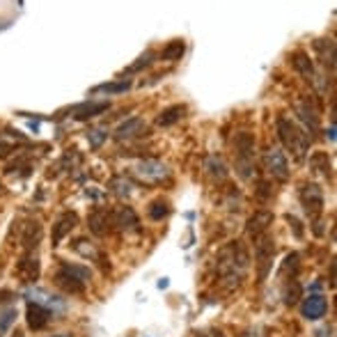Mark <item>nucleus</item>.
Segmentation results:
<instances>
[{
  "instance_id": "obj_31",
  "label": "nucleus",
  "mask_w": 337,
  "mask_h": 337,
  "mask_svg": "<svg viewBox=\"0 0 337 337\" xmlns=\"http://www.w3.org/2000/svg\"><path fill=\"white\" fill-rule=\"evenodd\" d=\"M131 87V81H119V83H106V85H99L94 87V92H108V94H119V92H126Z\"/></svg>"
},
{
  "instance_id": "obj_18",
  "label": "nucleus",
  "mask_w": 337,
  "mask_h": 337,
  "mask_svg": "<svg viewBox=\"0 0 337 337\" xmlns=\"http://www.w3.org/2000/svg\"><path fill=\"white\" fill-rule=\"evenodd\" d=\"M142 129H145V119L142 117H131V119L122 122V124L115 129V140H129V138L138 136Z\"/></svg>"
},
{
  "instance_id": "obj_4",
  "label": "nucleus",
  "mask_w": 337,
  "mask_h": 337,
  "mask_svg": "<svg viewBox=\"0 0 337 337\" xmlns=\"http://www.w3.org/2000/svg\"><path fill=\"white\" fill-rule=\"evenodd\" d=\"M234 149H237V170L243 179L253 177V152H254V138L248 131H241L234 138Z\"/></svg>"
},
{
  "instance_id": "obj_39",
  "label": "nucleus",
  "mask_w": 337,
  "mask_h": 337,
  "mask_svg": "<svg viewBox=\"0 0 337 337\" xmlns=\"http://www.w3.org/2000/svg\"><path fill=\"white\" fill-rule=\"evenodd\" d=\"M200 337H207V335H200Z\"/></svg>"
},
{
  "instance_id": "obj_17",
  "label": "nucleus",
  "mask_w": 337,
  "mask_h": 337,
  "mask_svg": "<svg viewBox=\"0 0 337 337\" xmlns=\"http://www.w3.org/2000/svg\"><path fill=\"white\" fill-rule=\"evenodd\" d=\"M55 284H58L62 291H67V294H83L85 291V282L74 278L71 273L65 271V268H60V271L55 273Z\"/></svg>"
},
{
  "instance_id": "obj_15",
  "label": "nucleus",
  "mask_w": 337,
  "mask_h": 337,
  "mask_svg": "<svg viewBox=\"0 0 337 337\" xmlns=\"http://www.w3.org/2000/svg\"><path fill=\"white\" fill-rule=\"evenodd\" d=\"M294 110H296V115H298V119L305 124V129L314 136V133L319 131V115H317V110L310 108V103H303V101H296Z\"/></svg>"
},
{
  "instance_id": "obj_34",
  "label": "nucleus",
  "mask_w": 337,
  "mask_h": 337,
  "mask_svg": "<svg viewBox=\"0 0 337 337\" xmlns=\"http://www.w3.org/2000/svg\"><path fill=\"white\" fill-rule=\"evenodd\" d=\"M296 268H298V254H296V253L287 254V259H284V264H282V273L296 271Z\"/></svg>"
},
{
  "instance_id": "obj_12",
  "label": "nucleus",
  "mask_w": 337,
  "mask_h": 337,
  "mask_svg": "<svg viewBox=\"0 0 337 337\" xmlns=\"http://www.w3.org/2000/svg\"><path fill=\"white\" fill-rule=\"evenodd\" d=\"M25 321H28L30 331H44L48 326V321H51V310L44 308L42 303H28Z\"/></svg>"
},
{
  "instance_id": "obj_32",
  "label": "nucleus",
  "mask_w": 337,
  "mask_h": 337,
  "mask_svg": "<svg viewBox=\"0 0 337 337\" xmlns=\"http://www.w3.org/2000/svg\"><path fill=\"white\" fill-rule=\"evenodd\" d=\"M152 58H154V53H152V51H147V53L140 55V58H138V62H133V65H131L126 71H129V74H136V71L145 69V67L152 65Z\"/></svg>"
},
{
  "instance_id": "obj_1",
  "label": "nucleus",
  "mask_w": 337,
  "mask_h": 337,
  "mask_svg": "<svg viewBox=\"0 0 337 337\" xmlns=\"http://www.w3.org/2000/svg\"><path fill=\"white\" fill-rule=\"evenodd\" d=\"M248 264H250V254L248 250L243 248L241 241H230L227 246L218 250V257H216V268H218V275L223 278V282L234 289L239 287L248 271Z\"/></svg>"
},
{
  "instance_id": "obj_2",
  "label": "nucleus",
  "mask_w": 337,
  "mask_h": 337,
  "mask_svg": "<svg viewBox=\"0 0 337 337\" xmlns=\"http://www.w3.org/2000/svg\"><path fill=\"white\" fill-rule=\"evenodd\" d=\"M278 138L282 140V145L294 154L296 161H303L308 154L310 140L308 133H303L298 126L291 122L289 117H278Z\"/></svg>"
},
{
  "instance_id": "obj_24",
  "label": "nucleus",
  "mask_w": 337,
  "mask_h": 337,
  "mask_svg": "<svg viewBox=\"0 0 337 337\" xmlns=\"http://www.w3.org/2000/svg\"><path fill=\"white\" fill-rule=\"evenodd\" d=\"M301 296H303V287H301V282L298 280H291L287 287H284V305H296V303L301 301Z\"/></svg>"
},
{
  "instance_id": "obj_16",
  "label": "nucleus",
  "mask_w": 337,
  "mask_h": 337,
  "mask_svg": "<svg viewBox=\"0 0 337 337\" xmlns=\"http://www.w3.org/2000/svg\"><path fill=\"white\" fill-rule=\"evenodd\" d=\"M39 241H42V223H39V220H28V223L23 225L21 246H23V250H35Z\"/></svg>"
},
{
  "instance_id": "obj_29",
  "label": "nucleus",
  "mask_w": 337,
  "mask_h": 337,
  "mask_svg": "<svg viewBox=\"0 0 337 337\" xmlns=\"http://www.w3.org/2000/svg\"><path fill=\"white\" fill-rule=\"evenodd\" d=\"M147 213H149V218L152 220H163L168 213H170V207H168L166 200H154L152 204H149Z\"/></svg>"
},
{
  "instance_id": "obj_5",
  "label": "nucleus",
  "mask_w": 337,
  "mask_h": 337,
  "mask_svg": "<svg viewBox=\"0 0 337 337\" xmlns=\"http://www.w3.org/2000/svg\"><path fill=\"white\" fill-rule=\"evenodd\" d=\"M298 197H301V204L310 218L321 216V211H324V188H321L319 183H314V181L303 183L301 190H298Z\"/></svg>"
},
{
  "instance_id": "obj_33",
  "label": "nucleus",
  "mask_w": 337,
  "mask_h": 337,
  "mask_svg": "<svg viewBox=\"0 0 337 337\" xmlns=\"http://www.w3.org/2000/svg\"><path fill=\"white\" fill-rule=\"evenodd\" d=\"M108 138V133L106 131H101V129H94V131H89L87 133V142H89V147H101L103 145V140Z\"/></svg>"
},
{
  "instance_id": "obj_19",
  "label": "nucleus",
  "mask_w": 337,
  "mask_h": 337,
  "mask_svg": "<svg viewBox=\"0 0 337 337\" xmlns=\"http://www.w3.org/2000/svg\"><path fill=\"white\" fill-rule=\"evenodd\" d=\"M291 65H294V69L298 71V74H303V76L308 78V81H314V65L312 60H310V55L305 53V51H296L294 55H291Z\"/></svg>"
},
{
  "instance_id": "obj_38",
  "label": "nucleus",
  "mask_w": 337,
  "mask_h": 337,
  "mask_svg": "<svg viewBox=\"0 0 337 337\" xmlns=\"http://www.w3.org/2000/svg\"><path fill=\"white\" fill-rule=\"evenodd\" d=\"M51 337H71L69 333H58V335H51Z\"/></svg>"
},
{
  "instance_id": "obj_30",
  "label": "nucleus",
  "mask_w": 337,
  "mask_h": 337,
  "mask_svg": "<svg viewBox=\"0 0 337 337\" xmlns=\"http://www.w3.org/2000/svg\"><path fill=\"white\" fill-rule=\"evenodd\" d=\"M74 250L81 253L83 257H87V259H99V253L94 250L92 243H87V239H76V241H74Z\"/></svg>"
},
{
  "instance_id": "obj_9",
  "label": "nucleus",
  "mask_w": 337,
  "mask_h": 337,
  "mask_svg": "<svg viewBox=\"0 0 337 337\" xmlns=\"http://www.w3.org/2000/svg\"><path fill=\"white\" fill-rule=\"evenodd\" d=\"M273 211H268V209H259V211H254L253 216L248 218V223H246V232H248V237H253V239H257V237H261L264 232L268 230L273 225Z\"/></svg>"
},
{
  "instance_id": "obj_14",
  "label": "nucleus",
  "mask_w": 337,
  "mask_h": 337,
  "mask_svg": "<svg viewBox=\"0 0 337 337\" xmlns=\"http://www.w3.org/2000/svg\"><path fill=\"white\" fill-rule=\"evenodd\" d=\"M110 225H112V216L108 211H103V209H94L87 216V227L96 237H106L110 232Z\"/></svg>"
},
{
  "instance_id": "obj_22",
  "label": "nucleus",
  "mask_w": 337,
  "mask_h": 337,
  "mask_svg": "<svg viewBox=\"0 0 337 337\" xmlns=\"http://www.w3.org/2000/svg\"><path fill=\"white\" fill-rule=\"evenodd\" d=\"M310 166H312V170L321 172V174H326V177H331L333 174V163H331V156L326 154V152H317V154H312V159H310Z\"/></svg>"
},
{
  "instance_id": "obj_20",
  "label": "nucleus",
  "mask_w": 337,
  "mask_h": 337,
  "mask_svg": "<svg viewBox=\"0 0 337 337\" xmlns=\"http://www.w3.org/2000/svg\"><path fill=\"white\" fill-rule=\"evenodd\" d=\"M110 108V103L108 101H99V103H81V106L74 108V117L76 119H89V117H96L99 112L108 110Z\"/></svg>"
},
{
  "instance_id": "obj_37",
  "label": "nucleus",
  "mask_w": 337,
  "mask_h": 337,
  "mask_svg": "<svg viewBox=\"0 0 337 337\" xmlns=\"http://www.w3.org/2000/svg\"><path fill=\"white\" fill-rule=\"evenodd\" d=\"M317 337H331V328H324V331H317Z\"/></svg>"
},
{
  "instance_id": "obj_26",
  "label": "nucleus",
  "mask_w": 337,
  "mask_h": 337,
  "mask_svg": "<svg viewBox=\"0 0 337 337\" xmlns=\"http://www.w3.org/2000/svg\"><path fill=\"white\" fill-rule=\"evenodd\" d=\"M204 168L209 170V174L216 179H225L227 177V168H225L223 159H218V156H209L207 163H204Z\"/></svg>"
},
{
  "instance_id": "obj_8",
  "label": "nucleus",
  "mask_w": 337,
  "mask_h": 337,
  "mask_svg": "<svg viewBox=\"0 0 337 337\" xmlns=\"http://www.w3.org/2000/svg\"><path fill=\"white\" fill-rule=\"evenodd\" d=\"M39 271H42V268H39V259H37V254L32 253V250H25V254L16 261V268H14L16 278L25 284L37 282V280H39Z\"/></svg>"
},
{
  "instance_id": "obj_6",
  "label": "nucleus",
  "mask_w": 337,
  "mask_h": 337,
  "mask_svg": "<svg viewBox=\"0 0 337 337\" xmlns=\"http://www.w3.org/2000/svg\"><path fill=\"white\" fill-rule=\"evenodd\" d=\"M261 163H264V170H266L273 179H280V181H287V179H289V163H287V156L282 154V149L268 147L266 152L261 154Z\"/></svg>"
},
{
  "instance_id": "obj_27",
  "label": "nucleus",
  "mask_w": 337,
  "mask_h": 337,
  "mask_svg": "<svg viewBox=\"0 0 337 337\" xmlns=\"http://www.w3.org/2000/svg\"><path fill=\"white\" fill-rule=\"evenodd\" d=\"M16 308L14 305H9V308H5V310H0V337L2 335H7V331L12 328V324L16 321Z\"/></svg>"
},
{
  "instance_id": "obj_25",
  "label": "nucleus",
  "mask_w": 337,
  "mask_h": 337,
  "mask_svg": "<svg viewBox=\"0 0 337 337\" xmlns=\"http://www.w3.org/2000/svg\"><path fill=\"white\" fill-rule=\"evenodd\" d=\"M110 190L117 197H129L131 190H133V183H131L126 177H112L110 179Z\"/></svg>"
},
{
  "instance_id": "obj_36",
  "label": "nucleus",
  "mask_w": 337,
  "mask_h": 337,
  "mask_svg": "<svg viewBox=\"0 0 337 337\" xmlns=\"http://www.w3.org/2000/svg\"><path fill=\"white\" fill-rule=\"evenodd\" d=\"M14 294L9 289H0V305H5V303H12Z\"/></svg>"
},
{
  "instance_id": "obj_7",
  "label": "nucleus",
  "mask_w": 337,
  "mask_h": 337,
  "mask_svg": "<svg viewBox=\"0 0 337 337\" xmlns=\"http://www.w3.org/2000/svg\"><path fill=\"white\" fill-rule=\"evenodd\" d=\"M133 174H136L140 181H145V183H156V181L168 179L170 170H168V166L166 163H161V161L145 159V161H140V163L133 166Z\"/></svg>"
},
{
  "instance_id": "obj_21",
  "label": "nucleus",
  "mask_w": 337,
  "mask_h": 337,
  "mask_svg": "<svg viewBox=\"0 0 337 337\" xmlns=\"http://www.w3.org/2000/svg\"><path fill=\"white\" fill-rule=\"evenodd\" d=\"M183 112H186V106L177 103V106H170V108H166V110H161L156 122H159V126H172L183 117Z\"/></svg>"
},
{
  "instance_id": "obj_3",
  "label": "nucleus",
  "mask_w": 337,
  "mask_h": 337,
  "mask_svg": "<svg viewBox=\"0 0 337 337\" xmlns=\"http://www.w3.org/2000/svg\"><path fill=\"white\" fill-rule=\"evenodd\" d=\"M273 257H275V241L266 232L254 239V264H257V282H264L268 271L273 268Z\"/></svg>"
},
{
  "instance_id": "obj_28",
  "label": "nucleus",
  "mask_w": 337,
  "mask_h": 337,
  "mask_svg": "<svg viewBox=\"0 0 337 337\" xmlns=\"http://www.w3.org/2000/svg\"><path fill=\"white\" fill-rule=\"evenodd\" d=\"M60 268H65L67 273H71L74 278H78L81 282H87L89 278H92V271H89L87 266H81V264H69V261H62V266Z\"/></svg>"
},
{
  "instance_id": "obj_13",
  "label": "nucleus",
  "mask_w": 337,
  "mask_h": 337,
  "mask_svg": "<svg viewBox=\"0 0 337 337\" xmlns=\"http://www.w3.org/2000/svg\"><path fill=\"white\" fill-rule=\"evenodd\" d=\"M301 312L308 321H317V319H321V317H326V312H328V301H326L321 294H312L303 301Z\"/></svg>"
},
{
  "instance_id": "obj_23",
  "label": "nucleus",
  "mask_w": 337,
  "mask_h": 337,
  "mask_svg": "<svg viewBox=\"0 0 337 337\" xmlns=\"http://www.w3.org/2000/svg\"><path fill=\"white\" fill-rule=\"evenodd\" d=\"M183 53H186V44H183L181 39H174V42H170L166 48H163L161 58L168 60V62H177V60L183 58Z\"/></svg>"
},
{
  "instance_id": "obj_10",
  "label": "nucleus",
  "mask_w": 337,
  "mask_h": 337,
  "mask_svg": "<svg viewBox=\"0 0 337 337\" xmlns=\"http://www.w3.org/2000/svg\"><path fill=\"white\" fill-rule=\"evenodd\" d=\"M76 225H78V216H76V213H74V211H65L53 223V230H51V243H53V246H60V243H62V239H65L67 234H71V230H74Z\"/></svg>"
},
{
  "instance_id": "obj_11",
  "label": "nucleus",
  "mask_w": 337,
  "mask_h": 337,
  "mask_svg": "<svg viewBox=\"0 0 337 337\" xmlns=\"http://www.w3.org/2000/svg\"><path fill=\"white\" fill-rule=\"evenodd\" d=\"M110 216H112V225H117L122 232H136V230H140V220H138V213L133 211V207L122 204V207H117L115 211L110 213Z\"/></svg>"
},
{
  "instance_id": "obj_35",
  "label": "nucleus",
  "mask_w": 337,
  "mask_h": 337,
  "mask_svg": "<svg viewBox=\"0 0 337 337\" xmlns=\"http://www.w3.org/2000/svg\"><path fill=\"white\" fill-rule=\"evenodd\" d=\"M287 223H289V227L294 230V237L296 239H303V227H301V220L296 218V216H287Z\"/></svg>"
}]
</instances>
